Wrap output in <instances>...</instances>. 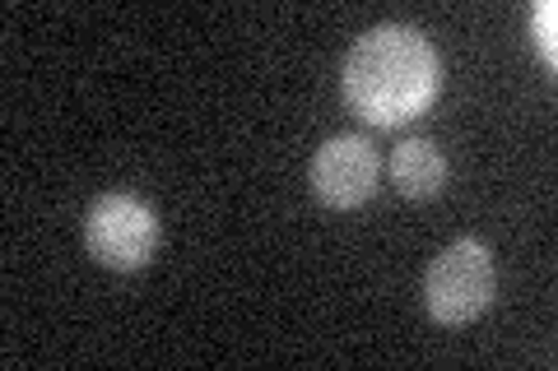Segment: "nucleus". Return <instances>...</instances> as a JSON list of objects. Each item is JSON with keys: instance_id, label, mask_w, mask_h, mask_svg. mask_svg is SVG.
<instances>
[{"instance_id": "3", "label": "nucleus", "mask_w": 558, "mask_h": 371, "mask_svg": "<svg viewBox=\"0 0 558 371\" xmlns=\"http://www.w3.org/2000/svg\"><path fill=\"white\" fill-rule=\"evenodd\" d=\"M159 214L126 190H112V196H98L89 219H84V246L94 251V260H102L108 270H145L159 251Z\"/></svg>"}, {"instance_id": "4", "label": "nucleus", "mask_w": 558, "mask_h": 371, "mask_svg": "<svg viewBox=\"0 0 558 371\" xmlns=\"http://www.w3.org/2000/svg\"><path fill=\"white\" fill-rule=\"evenodd\" d=\"M381 176V158L373 139L363 135H330L312 158V190L330 209H359L373 200Z\"/></svg>"}, {"instance_id": "1", "label": "nucleus", "mask_w": 558, "mask_h": 371, "mask_svg": "<svg viewBox=\"0 0 558 371\" xmlns=\"http://www.w3.org/2000/svg\"><path fill=\"white\" fill-rule=\"evenodd\" d=\"M438 51L410 24L368 28L344 61V98L377 126L418 116L438 98Z\"/></svg>"}, {"instance_id": "2", "label": "nucleus", "mask_w": 558, "mask_h": 371, "mask_svg": "<svg viewBox=\"0 0 558 371\" xmlns=\"http://www.w3.org/2000/svg\"><path fill=\"white\" fill-rule=\"evenodd\" d=\"M498 293L494 251L480 237H461L428 264L424 274V307L442 325H470Z\"/></svg>"}, {"instance_id": "5", "label": "nucleus", "mask_w": 558, "mask_h": 371, "mask_svg": "<svg viewBox=\"0 0 558 371\" xmlns=\"http://www.w3.org/2000/svg\"><path fill=\"white\" fill-rule=\"evenodd\" d=\"M447 182V158L442 149L424 135H410L400 139L396 153H391V186L400 190L405 200H433Z\"/></svg>"}, {"instance_id": "6", "label": "nucleus", "mask_w": 558, "mask_h": 371, "mask_svg": "<svg viewBox=\"0 0 558 371\" xmlns=\"http://www.w3.org/2000/svg\"><path fill=\"white\" fill-rule=\"evenodd\" d=\"M554 20H558V5H554V0H539V5L531 10L535 47H539V57H545V65H554V61H558V42H554Z\"/></svg>"}]
</instances>
